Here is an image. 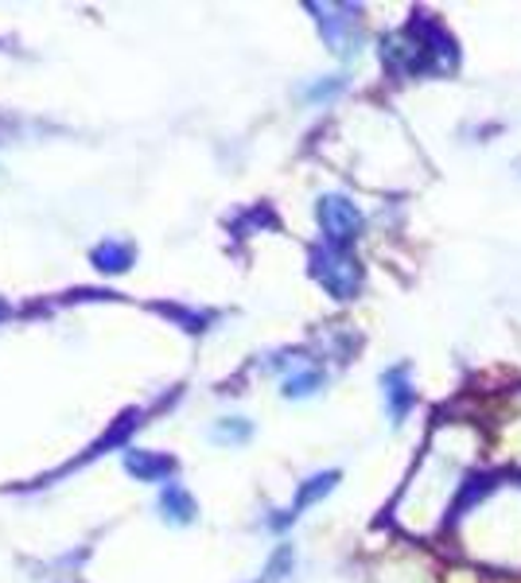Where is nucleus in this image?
Segmentation results:
<instances>
[{
    "mask_svg": "<svg viewBox=\"0 0 521 583\" xmlns=\"http://www.w3.org/2000/svg\"><path fill=\"white\" fill-rule=\"evenodd\" d=\"M339 487V471H324V475H312L308 482H299L296 498H292V514H304L308 506H316L319 498H327L331 490Z\"/></svg>",
    "mask_w": 521,
    "mask_h": 583,
    "instance_id": "8",
    "label": "nucleus"
},
{
    "mask_svg": "<svg viewBox=\"0 0 521 583\" xmlns=\"http://www.w3.org/2000/svg\"><path fill=\"white\" fill-rule=\"evenodd\" d=\"M133 261H137V253H133L128 241H105V245L94 249V265L102 268V273H125Z\"/></svg>",
    "mask_w": 521,
    "mask_h": 583,
    "instance_id": "9",
    "label": "nucleus"
},
{
    "mask_svg": "<svg viewBox=\"0 0 521 583\" xmlns=\"http://www.w3.org/2000/svg\"><path fill=\"white\" fill-rule=\"evenodd\" d=\"M292 545H281V549H276V557L269 560V568H265V580L261 583H276V580H284V572H292Z\"/></svg>",
    "mask_w": 521,
    "mask_h": 583,
    "instance_id": "12",
    "label": "nucleus"
},
{
    "mask_svg": "<svg viewBox=\"0 0 521 583\" xmlns=\"http://www.w3.org/2000/svg\"><path fill=\"white\" fill-rule=\"evenodd\" d=\"M211 436L218 439V444H246V439L253 436V424H249L246 416H226V421L214 424Z\"/></svg>",
    "mask_w": 521,
    "mask_h": 583,
    "instance_id": "11",
    "label": "nucleus"
},
{
    "mask_svg": "<svg viewBox=\"0 0 521 583\" xmlns=\"http://www.w3.org/2000/svg\"><path fill=\"white\" fill-rule=\"evenodd\" d=\"M324 381H327V374L324 369H296V374H288V378H284V397H292V401H296V397H312V393H319V389H324Z\"/></svg>",
    "mask_w": 521,
    "mask_h": 583,
    "instance_id": "10",
    "label": "nucleus"
},
{
    "mask_svg": "<svg viewBox=\"0 0 521 583\" xmlns=\"http://www.w3.org/2000/svg\"><path fill=\"white\" fill-rule=\"evenodd\" d=\"M342 87H347L342 78H327V82H316V87L304 90V102H327V98H335Z\"/></svg>",
    "mask_w": 521,
    "mask_h": 583,
    "instance_id": "13",
    "label": "nucleus"
},
{
    "mask_svg": "<svg viewBox=\"0 0 521 583\" xmlns=\"http://www.w3.org/2000/svg\"><path fill=\"white\" fill-rule=\"evenodd\" d=\"M316 218H319V230H324L327 245H339V249H351L362 233V210L351 203L347 195H324L316 206Z\"/></svg>",
    "mask_w": 521,
    "mask_h": 583,
    "instance_id": "3",
    "label": "nucleus"
},
{
    "mask_svg": "<svg viewBox=\"0 0 521 583\" xmlns=\"http://www.w3.org/2000/svg\"><path fill=\"white\" fill-rule=\"evenodd\" d=\"M382 62L401 78L448 75L460 67V44L437 16H417L382 44Z\"/></svg>",
    "mask_w": 521,
    "mask_h": 583,
    "instance_id": "1",
    "label": "nucleus"
},
{
    "mask_svg": "<svg viewBox=\"0 0 521 583\" xmlns=\"http://www.w3.org/2000/svg\"><path fill=\"white\" fill-rule=\"evenodd\" d=\"M319 12V27H324L327 44L339 55H351L354 44H359V12L354 9H312Z\"/></svg>",
    "mask_w": 521,
    "mask_h": 583,
    "instance_id": "5",
    "label": "nucleus"
},
{
    "mask_svg": "<svg viewBox=\"0 0 521 583\" xmlns=\"http://www.w3.org/2000/svg\"><path fill=\"white\" fill-rule=\"evenodd\" d=\"M312 273L335 300H354V292L362 288V268L351 258V249L327 245V241L312 253Z\"/></svg>",
    "mask_w": 521,
    "mask_h": 583,
    "instance_id": "2",
    "label": "nucleus"
},
{
    "mask_svg": "<svg viewBox=\"0 0 521 583\" xmlns=\"http://www.w3.org/2000/svg\"><path fill=\"white\" fill-rule=\"evenodd\" d=\"M382 397H385V412H389V424H405V416L417 404V389H412V374L409 366H394L382 374Z\"/></svg>",
    "mask_w": 521,
    "mask_h": 583,
    "instance_id": "4",
    "label": "nucleus"
},
{
    "mask_svg": "<svg viewBox=\"0 0 521 583\" xmlns=\"http://www.w3.org/2000/svg\"><path fill=\"white\" fill-rule=\"evenodd\" d=\"M125 467H128V475H137V479L160 482V479H171L175 459H168V455H152V451H128Z\"/></svg>",
    "mask_w": 521,
    "mask_h": 583,
    "instance_id": "6",
    "label": "nucleus"
},
{
    "mask_svg": "<svg viewBox=\"0 0 521 583\" xmlns=\"http://www.w3.org/2000/svg\"><path fill=\"white\" fill-rule=\"evenodd\" d=\"M160 510H163V517H168V522H175V525L195 522V514H199L195 498H191L188 490L180 487V482H168V487H163V494H160Z\"/></svg>",
    "mask_w": 521,
    "mask_h": 583,
    "instance_id": "7",
    "label": "nucleus"
}]
</instances>
